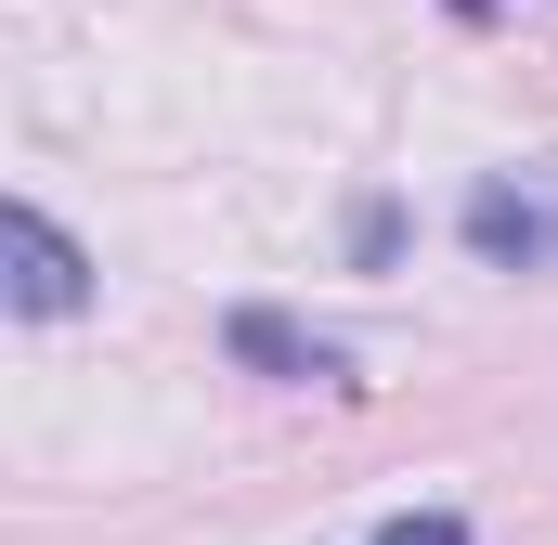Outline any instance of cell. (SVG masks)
Wrapping results in <instances>:
<instances>
[{
  "mask_svg": "<svg viewBox=\"0 0 558 545\" xmlns=\"http://www.w3.org/2000/svg\"><path fill=\"white\" fill-rule=\"evenodd\" d=\"M454 234H468V261H481V272H558V156L468 182Z\"/></svg>",
  "mask_w": 558,
  "mask_h": 545,
  "instance_id": "6da1fadb",
  "label": "cell"
},
{
  "mask_svg": "<svg viewBox=\"0 0 558 545\" xmlns=\"http://www.w3.org/2000/svg\"><path fill=\"white\" fill-rule=\"evenodd\" d=\"M0 261H13V312H26V325H65V312L92 299V261H78V247H65V221H52V208H26V195L0 208Z\"/></svg>",
  "mask_w": 558,
  "mask_h": 545,
  "instance_id": "7a4b0ae2",
  "label": "cell"
},
{
  "mask_svg": "<svg viewBox=\"0 0 558 545\" xmlns=\"http://www.w3.org/2000/svg\"><path fill=\"white\" fill-rule=\"evenodd\" d=\"M221 351H234L247 377H325V390H364L338 338H312V325H286V312H260V299H247V312L221 325Z\"/></svg>",
  "mask_w": 558,
  "mask_h": 545,
  "instance_id": "3957f363",
  "label": "cell"
},
{
  "mask_svg": "<svg viewBox=\"0 0 558 545\" xmlns=\"http://www.w3.org/2000/svg\"><path fill=\"white\" fill-rule=\"evenodd\" d=\"M351 261H364V272L403 261V208H390V195H364V208H351Z\"/></svg>",
  "mask_w": 558,
  "mask_h": 545,
  "instance_id": "277c9868",
  "label": "cell"
},
{
  "mask_svg": "<svg viewBox=\"0 0 558 545\" xmlns=\"http://www.w3.org/2000/svg\"><path fill=\"white\" fill-rule=\"evenodd\" d=\"M364 545H468V520L454 507H403V520H377Z\"/></svg>",
  "mask_w": 558,
  "mask_h": 545,
  "instance_id": "5b68a950",
  "label": "cell"
},
{
  "mask_svg": "<svg viewBox=\"0 0 558 545\" xmlns=\"http://www.w3.org/2000/svg\"><path fill=\"white\" fill-rule=\"evenodd\" d=\"M454 13H468V26H494V13H507V0H454Z\"/></svg>",
  "mask_w": 558,
  "mask_h": 545,
  "instance_id": "8992f818",
  "label": "cell"
}]
</instances>
